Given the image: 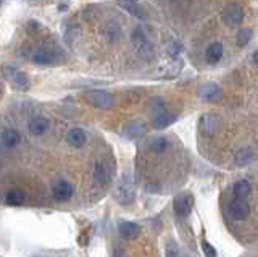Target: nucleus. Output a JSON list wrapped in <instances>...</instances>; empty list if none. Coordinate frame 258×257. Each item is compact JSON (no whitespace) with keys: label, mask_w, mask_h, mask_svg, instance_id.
I'll list each match as a JSON object with an SVG mask.
<instances>
[{"label":"nucleus","mask_w":258,"mask_h":257,"mask_svg":"<svg viewBox=\"0 0 258 257\" xmlns=\"http://www.w3.org/2000/svg\"><path fill=\"white\" fill-rule=\"evenodd\" d=\"M223 120L216 114H204L199 120V131L204 136H213L220 131Z\"/></svg>","instance_id":"1"},{"label":"nucleus","mask_w":258,"mask_h":257,"mask_svg":"<svg viewBox=\"0 0 258 257\" xmlns=\"http://www.w3.org/2000/svg\"><path fill=\"white\" fill-rule=\"evenodd\" d=\"M86 100L95 107H100V109H110V107L115 106V99H113V95L107 91H99V89L89 91L86 94Z\"/></svg>","instance_id":"2"},{"label":"nucleus","mask_w":258,"mask_h":257,"mask_svg":"<svg viewBox=\"0 0 258 257\" xmlns=\"http://www.w3.org/2000/svg\"><path fill=\"white\" fill-rule=\"evenodd\" d=\"M221 17H223V21L226 23V25L231 26V28H236L240 25L242 20H244V12H242V9L237 4H231L223 10Z\"/></svg>","instance_id":"3"},{"label":"nucleus","mask_w":258,"mask_h":257,"mask_svg":"<svg viewBox=\"0 0 258 257\" xmlns=\"http://www.w3.org/2000/svg\"><path fill=\"white\" fill-rule=\"evenodd\" d=\"M228 212H229V215L232 217L234 220H244V219H247L248 214H250V207L245 202V199L236 197V199H232L231 202H229Z\"/></svg>","instance_id":"4"},{"label":"nucleus","mask_w":258,"mask_h":257,"mask_svg":"<svg viewBox=\"0 0 258 257\" xmlns=\"http://www.w3.org/2000/svg\"><path fill=\"white\" fill-rule=\"evenodd\" d=\"M5 75H7V78L10 79V81L18 87V89H23V91H26L28 87H29V79H28V76L23 73V71H20V70H16V68H13V67H7L5 68Z\"/></svg>","instance_id":"5"},{"label":"nucleus","mask_w":258,"mask_h":257,"mask_svg":"<svg viewBox=\"0 0 258 257\" xmlns=\"http://www.w3.org/2000/svg\"><path fill=\"white\" fill-rule=\"evenodd\" d=\"M73 192H75V188H73V184L68 181H58V183H55L52 188L53 197L56 200H60V202H64V200L71 199Z\"/></svg>","instance_id":"6"},{"label":"nucleus","mask_w":258,"mask_h":257,"mask_svg":"<svg viewBox=\"0 0 258 257\" xmlns=\"http://www.w3.org/2000/svg\"><path fill=\"white\" fill-rule=\"evenodd\" d=\"M192 207H194V199L190 194H179L174 199V212L179 217L189 215Z\"/></svg>","instance_id":"7"},{"label":"nucleus","mask_w":258,"mask_h":257,"mask_svg":"<svg viewBox=\"0 0 258 257\" xmlns=\"http://www.w3.org/2000/svg\"><path fill=\"white\" fill-rule=\"evenodd\" d=\"M133 41H134V44L137 45V49H139V52H141L142 55H150V57H152V54H153L152 44H150V41H149V37L142 33V29H136V31H134Z\"/></svg>","instance_id":"8"},{"label":"nucleus","mask_w":258,"mask_h":257,"mask_svg":"<svg viewBox=\"0 0 258 257\" xmlns=\"http://www.w3.org/2000/svg\"><path fill=\"white\" fill-rule=\"evenodd\" d=\"M118 231L124 239H136L137 236L141 235V227L137 223L123 220V222H119V225H118Z\"/></svg>","instance_id":"9"},{"label":"nucleus","mask_w":258,"mask_h":257,"mask_svg":"<svg viewBox=\"0 0 258 257\" xmlns=\"http://www.w3.org/2000/svg\"><path fill=\"white\" fill-rule=\"evenodd\" d=\"M116 199L121 204H129L134 200V189L129 181H123L116 189Z\"/></svg>","instance_id":"10"},{"label":"nucleus","mask_w":258,"mask_h":257,"mask_svg":"<svg viewBox=\"0 0 258 257\" xmlns=\"http://www.w3.org/2000/svg\"><path fill=\"white\" fill-rule=\"evenodd\" d=\"M223 54H224L223 45L220 42H213V44H210L207 47L205 59H207V62L210 63V65H216V63L223 59Z\"/></svg>","instance_id":"11"},{"label":"nucleus","mask_w":258,"mask_h":257,"mask_svg":"<svg viewBox=\"0 0 258 257\" xmlns=\"http://www.w3.org/2000/svg\"><path fill=\"white\" fill-rule=\"evenodd\" d=\"M48 128H50V122L45 117H36L29 122V131L36 136L45 134L48 131Z\"/></svg>","instance_id":"12"},{"label":"nucleus","mask_w":258,"mask_h":257,"mask_svg":"<svg viewBox=\"0 0 258 257\" xmlns=\"http://www.w3.org/2000/svg\"><path fill=\"white\" fill-rule=\"evenodd\" d=\"M67 141L73 147H83L86 144V133L81 128H73L67 134Z\"/></svg>","instance_id":"13"},{"label":"nucleus","mask_w":258,"mask_h":257,"mask_svg":"<svg viewBox=\"0 0 258 257\" xmlns=\"http://www.w3.org/2000/svg\"><path fill=\"white\" fill-rule=\"evenodd\" d=\"M200 97L202 99H205V100H208V102H215V100H218L221 97V89L218 87L216 84H205L204 87L200 89Z\"/></svg>","instance_id":"14"},{"label":"nucleus","mask_w":258,"mask_h":257,"mask_svg":"<svg viewBox=\"0 0 258 257\" xmlns=\"http://www.w3.org/2000/svg\"><path fill=\"white\" fill-rule=\"evenodd\" d=\"M145 131H147V126H145L144 122H139V120H134V122L124 126V133L129 138H139V136L145 134Z\"/></svg>","instance_id":"15"},{"label":"nucleus","mask_w":258,"mask_h":257,"mask_svg":"<svg viewBox=\"0 0 258 257\" xmlns=\"http://www.w3.org/2000/svg\"><path fill=\"white\" fill-rule=\"evenodd\" d=\"M110 178H111V172L108 170L107 164L97 162L95 168H94V180L99 184H105L107 181H110Z\"/></svg>","instance_id":"16"},{"label":"nucleus","mask_w":258,"mask_h":257,"mask_svg":"<svg viewBox=\"0 0 258 257\" xmlns=\"http://www.w3.org/2000/svg\"><path fill=\"white\" fill-rule=\"evenodd\" d=\"M253 160V152L252 149L248 147H242L236 152V156H234V164H236L237 167H245L248 165L250 162Z\"/></svg>","instance_id":"17"},{"label":"nucleus","mask_w":258,"mask_h":257,"mask_svg":"<svg viewBox=\"0 0 258 257\" xmlns=\"http://www.w3.org/2000/svg\"><path fill=\"white\" fill-rule=\"evenodd\" d=\"M174 122V115L173 114H168V112H160V114L155 115L153 118V128L155 130H163V128L169 126Z\"/></svg>","instance_id":"18"},{"label":"nucleus","mask_w":258,"mask_h":257,"mask_svg":"<svg viewBox=\"0 0 258 257\" xmlns=\"http://www.w3.org/2000/svg\"><path fill=\"white\" fill-rule=\"evenodd\" d=\"M32 62L39 63V65H50V63L55 62V55L50 50L40 49V50H36L34 54H32Z\"/></svg>","instance_id":"19"},{"label":"nucleus","mask_w":258,"mask_h":257,"mask_svg":"<svg viewBox=\"0 0 258 257\" xmlns=\"http://www.w3.org/2000/svg\"><path fill=\"white\" fill-rule=\"evenodd\" d=\"M24 200H26V194H24L23 189H12L7 192L5 202L8 205H21L24 204Z\"/></svg>","instance_id":"20"},{"label":"nucleus","mask_w":258,"mask_h":257,"mask_svg":"<svg viewBox=\"0 0 258 257\" xmlns=\"http://www.w3.org/2000/svg\"><path fill=\"white\" fill-rule=\"evenodd\" d=\"M234 196L236 197H240V199H245L250 196V192H252V184H250L247 180H242V181H237L234 184Z\"/></svg>","instance_id":"21"},{"label":"nucleus","mask_w":258,"mask_h":257,"mask_svg":"<svg viewBox=\"0 0 258 257\" xmlns=\"http://www.w3.org/2000/svg\"><path fill=\"white\" fill-rule=\"evenodd\" d=\"M0 141H2L7 147H13L20 142V134L15 130H5L0 134Z\"/></svg>","instance_id":"22"},{"label":"nucleus","mask_w":258,"mask_h":257,"mask_svg":"<svg viewBox=\"0 0 258 257\" xmlns=\"http://www.w3.org/2000/svg\"><path fill=\"white\" fill-rule=\"evenodd\" d=\"M150 149L155 152V154H161V152H165L166 149H168V139L166 138H163V136H160V138H153L152 141H150Z\"/></svg>","instance_id":"23"},{"label":"nucleus","mask_w":258,"mask_h":257,"mask_svg":"<svg viewBox=\"0 0 258 257\" xmlns=\"http://www.w3.org/2000/svg\"><path fill=\"white\" fill-rule=\"evenodd\" d=\"M250 37H252V31H250V29H240L239 34H237V41H239L240 45H244V44H247V41Z\"/></svg>","instance_id":"24"},{"label":"nucleus","mask_w":258,"mask_h":257,"mask_svg":"<svg viewBox=\"0 0 258 257\" xmlns=\"http://www.w3.org/2000/svg\"><path fill=\"white\" fill-rule=\"evenodd\" d=\"M202 247H204L205 255H212V257H215V255H216V251L213 249V246L210 244V243H207V241H202Z\"/></svg>","instance_id":"25"},{"label":"nucleus","mask_w":258,"mask_h":257,"mask_svg":"<svg viewBox=\"0 0 258 257\" xmlns=\"http://www.w3.org/2000/svg\"><path fill=\"white\" fill-rule=\"evenodd\" d=\"M253 62H255V65L258 67V50H256V52L253 54Z\"/></svg>","instance_id":"26"},{"label":"nucleus","mask_w":258,"mask_h":257,"mask_svg":"<svg viewBox=\"0 0 258 257\" xmlns=\"http://www.w3.org/2000/svg\"><path fill=\"white\" fill-rule=\"evenodd\" d=\"M0 95H2V84H0Z\"/></svg>","instance_id":"27"},{"label":"nucleus","mask_w":258,"mask_h":257,"mask_svg":"<svg viewBox=\"0 0 258 257\" xmlns=\"http://www.w3.org/2000/svg\"><path fill=\"white\" fill-rule=\"evenodd\" d=\"M129 2H133V0H129Z\"/></svg>","instance_id":"28"}]
</instances>
